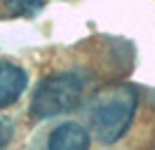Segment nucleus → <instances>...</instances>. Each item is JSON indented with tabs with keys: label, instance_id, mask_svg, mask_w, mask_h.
Returning <instances> with one entry per match:
<instances>
[{
	"label": "nucleus",
	"instance_id": "obj_1",
	"mask_svg": "<svg viewBox=\"0 0 155 150\" xmlns=\"http://www.w3.org/2000/svg\"><path fill=\"white\" fill-rule=\"evenodd\" d=\"M139 96L132 87L117 84L101 92L92 108V131L104 145L117 143L134 120Z\"/></svg>",
	"mask_w": 155,
	"mask_h": 150
},
{
	"label": "nucleus",
	"instance_id": "obj_2",
	"mask_svg": "<svg viewBox=\"0 0 155 150\" xmlns=\"http://www.w3.org/2000/svg\"><path fill=\"white\" fill-rule=\"evenodd\" d=\"M85 96V80L78 73H57L42 77L31 99V117L49 120L75 110Z\"/></svg>",
	"mask_w": 155,
	"mask_h": 150
},
{
	"label": "nucleus",
	"instance_id": "obj_3",
	"mask_svg": "<svg viewBox=\"0 0 155 150\" xmlns=\"http://www.w3.org/2000/svg\"><path fill=\"white\" fill-rule=\"evenodd\" d=\"M28 87V75L21 66L0 59V108H7L19 101Z\"/></svg>",
	"mask_w": 155,
	"mask_h": 150
},
{
	"label": "nucleus",
	"instance_id": "obj_4",
	"mask_svg": "<svg viewBox=\"0 0 155 150\" xmlns=\"http://www.w3.org/2000/svg\"><path fill=\"white\" fill-rule=\"evenodd\" d=\"M89 131L78 122H64L49 134L47 150H89Z\"/></svg>",
	"mask_w": 155,
	"mask_h": 150
},
{
	"label": "nucleus",
	"instance_id": "obj_5",
	"mask_svg": "<svg viewBox=\"0 0 155 150\" xmlns=\"http://www.w3.org/2000/svg\"><path fill=\"white\" fill-rule=\"evenodd\" d=\"M2 5L14 17H33L42 9V0H2Z\"/></svg>",
	"mask_w": 155,
	"mask_h": 150
},
{
	"label": "nucleus",
	"instance_id": "obj_6",
	"mask_svg": "<svg viewBox=\"0 0 155 150\" xmlns=\"http://www.w3.org/2000/svg\"><path fill=\"white\" fill-rule=\"evenodd\" d=\"M10 136H12V129H10V127H7L2 120H0V148H5V145H7Z\"/></svg>",
	"mask_w": 155,
	"mask_h": 150
}]
</instances>
